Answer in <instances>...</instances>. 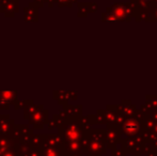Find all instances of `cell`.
I'll return each instance as SVG.
<instances>
[{
  "label": "cell",
  "mask_w": 157,
  "mask_h": 156,
  "mask_svg": "<svg viewBox=\"0 0 157 156\" xmlns=\"http://www.w3.org/2000/svg\"><path fill=\"white\" fill-rule=\"evenodd\" d=\"M0 12L4 13L6 17H12L15 13L18 12V0H1Z\"/></svg>",
  "instance_id": "obj_2"
},
{
  "label": "cell",
  "mask_w": 157,
  "mask_h": 156,
  "mask_svg": "<svg viewBox=\"0 0 157 156\" xmlns=\"http://www.w3.org/2000/svg\"><path fill=\"white\" fill-rule=\"evenodd\" d=\"M0 100L8 102L9 104H16L17 101V91H0Z\"/></svg>",
  "instance_id": "obj_3"
},
{
  "label": "cell",
  "mask_w": 157,
  "mask_h": 156,
  "mask_svg": "<svg viewBox=\"0 0 157 156\" xmlns=\"http://www.w3.org/2000/svg\"><path fill=\"white\" fill-rule=\"evenodd\" d=\"M9 107H10V104L8 102L3 100H0V110H8Z\"/></svg>",
  "instance_id": "obj_6"
},
{
  "label": "cell",
  "mask_w": 157,
  "mask_h": 156,
  "mask_svg": "<svg viewBox=\"0 0 157 156\" xmlns=\"http://www.w3.org/2000/svg\"><path fill=\"white\" fill-rule=\"evenodd\" d=\"M29 123L33 124L34 128H43L45 123L47 122V110L44 109L43 105H40V107L29 117Z\"/></svg>",
  "instance_id": "obj_1"
},
{
  "label": "cell",
  "mask_w": 157,
  "mask_h": 156,
  "mask_svg": "<svg viewBox=\"0 0 157 156\" xmlns=\"http://www.w3.org/2000/svg\"><path fill=\"white\" fill-rule=\"evenodd\" d=\"M45 138H46V135H34V136H32L29 148L35 149V150H40V149L44 146V143H45Z\"/></svg>",
  "instance_id": "obj_4"
},
{
  "label": "cell",
  "mask_w": 157,
  "mask_h": 156,
  "mask_svg": "<svg viewBox=\"0 0 157 156\" xmlns=\"http://www.w3.org/2000/svg\"><path fill=\"white\" fill-rule=\"evenodd\" d=\"M24 17H25L26 21H37V8L31 6V4L25 8Z\"/></svg>",
  "instance_id": "obj_5"
}]
</instances>
